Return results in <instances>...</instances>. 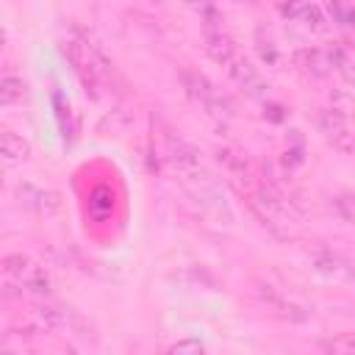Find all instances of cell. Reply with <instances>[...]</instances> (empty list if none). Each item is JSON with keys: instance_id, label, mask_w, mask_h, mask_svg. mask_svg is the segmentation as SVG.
Segmentation results:
<instances>
[{"instance_id": "6da1fadb", "label": "cell", "mask_w": 355, "mask_h": 355, "mask_svg": "<svg viewBox=\"0 0 355 355\" xmlns=\"http://www.w3.org/2000/svg\"><path fill=\"white\" fill-rule=\"evenodd\" d=\"M64 55H67V61L72 64V72L78 75V80H80V83L86 86V92H92V94H97L100 83L108 80L111 72H114V64L105 58V53L92 42L89 33H83V31H78V28H72V33L67 36V42H64Z\"/></svg>"}, {"instance_id": "7a4b0ae2", "label": "cell", "mask_w": 355, "mask_h": 355, "mask_svg": "<svg viewBox=\"0 0 355 355\" xmlns=\"http://www.w3.org/2000/svg\"><path fill=\"white\" fill-rule=\"evenodd\" d=\"M3 269H6V275H8L22 291H28V294H33V297H44V294H50V288H53L50 275H47L36 261H31L28 255H19V252L6 255V258H3Z\"/></svg>"}, {"instance_id": "3957f363", "label": "cell", "mask_w": 355, "mask_h": 355, "mask_svg": "<svg viewBox=\"0 0 355 355\" xmlns=\"http://www.w3.org/2000/svg\"><path fill=\"white\" fill-rule=\"evenodd\" d=\"M180 83L186 89V94L191 100H197L211 116H230V103L216 92V86L200 72V69H183L180 72Z\"/></svg>"}, {"instance_id": "277c9868", "label": "cell", "mask_w": 355, "mask_h": 355, "mask_svg": "<svg viewBox=\"0 0 355 355\" xmlns=\"http://www.w3.org/2000/svg\"><path fill=\"white\" fill-rule=\"evenodd\" d=\"M316 128H319V133L324 136V141L333 150H338L344 155L355 153V133H352V128H349V122L344 119L341 111H336V108H319L316 111Z\"/></svg>"}, {"instance_id": "5b68a950", "label": "cell", "mask_w": 355, "mask_h": 355, "mask_svg": "<svg viewBox=\"0 0 355 355\" xmlns=\"http://www.w3.org/2000/svg\"><path fill=\"white\" fill-rule=\"evenodd\" d=\"M252 294H255V300L272 313V316H277V319H283V322H305L308 319V311L302 308V305H297V302H291L288 297H283L277 288H272L269 283H261V280H255L252 283Z\"/></svg>"}, {"instance_id": "8992f818", "label": "cell", "mask_w": 355, "mask_h": 355, "mask_svg": "<svg viewBox=\"0 0 355 355\" xmlns=\"http://www.w3.org/2000/svg\"><path fill=\"white\" fill-rule=\"evenodd\" d=\"M216 161L222 164L225 175L230 178V183H236V189L241 194H247L258 180H255V172H252V164L250 158L236 150V147H216Z\"/></svg>"}, {"instance_id": "52a82bcc", "label": "cell", "mask_w": 355, "mask_h": 355, "mask_svg": "<svg viewBox=\"0 0 355 355\" xmlns=\"http://www.w3.org/2000/svg\"><path fill=\"white\" fill-rule=\"evenodd\" d=\"M14 197L19 200L22 208H31L36 214H55L61 208V197L53 191V189H44V186H36L31 180H22L14 186Z\"/></svg>"}, {"instance_id": "ba28073f", "label": "cell", "mask_w": 355, "mask_h": 355, "mask_svg": "<svg viewBox=\"0 0 355 355\" xmlns=\"http://www.w3.org/2000/svg\"><path fill=\"white\" fill-rule=\"evenodd\" d=\"M225 69H227V75L236 80V86H239V89H244L250 97H258V100H263V97H266V89H269V86H266V80L261 78V72H258V69H255L244 55H236Z\"/></svg>"}, {"instance_id": "9c48e42d", "label": "cell", "mask_w": 355, "mask_h": 355, "mask_svg": "<svg viewBox=\"0 0 355 355\" xmlns=\"http://www.w3.org/2000/svg\"><path fill=\"white\" fill-rule=\"evenodd\" d=\"M311 266L316 272H322L324 277H333V280H355V266L349 261H344L341 255L327 252V250L313 252L311 255Z\"/></svg>"}, {"instance_id": "30bf717a", "label": "cell", "mask_w": 355, "mask_h": 355, "mask_svg": "<svg viewBox=\"0 0 355 355\" xmlns=\"http://www.w3.org/2000/svg\"><path fill=\"white\" fill-rule=\"evenodd\" d=\"M294 64L302 72H308L311 78H327L333 72L330 58H327V50H319V47H300L294 53Z\"/></svg>"}, {"instance_id": "8fae6325", "label": "cell", "mask_w": 355, "mask_h": 355, "mask_svg": "<svg viewBox=\"0 0 355 355\" xmlns=\"http://www.w3.org/2000/svg\"><path fill=\"white\" fill-rule=\"evenodd\" d=\"M205 53H208V58L211 61H216V64H222V67H227L236 55H239V50H236V44H233V39L230 36H225L222 31H205Z\"/></svg>"}, {"instance_id": "7c38bea8", "label": "cell", "mask_w": 355, "mask_h": 355, "mask_svg": "<svg viewBox=\"0 0 355 355\" xmlns=\"http://www.w3.org/2000/svg\"><path fill=\"white\" fill-rule=\"evenodd\" d=\"M327 58L333 72H338L349 86H355V53L347 50L344 44H330L327 47Z\"/></svg>"}, {"instance_id": "4fadbf2b", "label": "cell", "mask_w": 355, "mask_h": 355, "mask_svg": "<svg viewBox=\"0 0 355 355\" xmlns=\"http://www.w3.org/2000/svg\"><path fill=\"white\" fill-rule=\"evenodd\" d=\"M0 155H3V161L8 166H14V164H22L31 155V147L14 130H3V136H0Z\"/></svg>"}, {"instance_id": "5bb4252c", "label": "cell", "mask_w": 355, "mask_h": 355, "mask_svg": "<svg viewBox=\"0 0 355 355\" xmlns=\"http://www.w3.org/2000/svg\"><path fill=\"white\" fill-rule=\"evenodd\" d=\"M22 97H25V80L17 78V75H11V72H6L0 78V103L3 105H14Z\"/></svg>"}, {"instance_id": "9a60e30c", "label": "cell", "mask_w": 355, "mask_h": 355, "mask_svg": "<svg viewBox=\"0 0 355 355\" xmlns=\"http://www.w3.org/2000/svg\"><path fill=\"white\" fill-rule=\"evenodd\" d=\"M186 6H191L197 14H200V19L205 22V31H219L216 25L222 22V14H219V8H216V0H183Z\"/></svg>"}, {"instance_id": "2e32d148", "label": "cell", "mask_w": 355, "mask_h": 355, "mask_svg": "<svg viewBox=\"0 0 355 355\" xmlns=\"http://www.w3.org/2000/svg\"><path fill=\"white\" fill-rule=\"evenodd\" d=\"M255 50H258V55H261V61H263L266 67H275V64L280 61L277 44H275L263 31H258V33H255Z\"/></svg>"}, {"instance_id": "e0dca14e", "label": "cell", "mask_w": 355, "mask_h": 355, "mask_svg": "<svg viewBox=\"0 0 355 355\" xmlns=\"http://www.w3.org/2000/svg\"><path fill=\"white\" fill-rule=\"evenodd\" d=\"M333 208L336 214L347 222V225H355V191H341L333 197Z\"/></svg>"}, {"instance_id": "ac0fdd59", "label": "cell", "mask_w": 355, "mask_h": 355, "mask_svg": "<svg viewBox=\"0 0 355 355\" xmlns=\"http://www.w3.org/2000/svg\"><path fill=\"white\" fill-rule=\"evenodd\" d=\"M324 352H341V355H352L355 352V333H341L336 338H327L319 344Z\"/></svg>"}, {"instance_id": "d6986e66", "label": "cell", "mask_w": 355, "mask_h": 355, "mask_svg": "<svg viewBox=\"0 0 355 355\" xmlns=\"http://www.w3.org/2000/svg\"><path fill=\"white\" fill-rule=\"evenodd\" d=\"M308 31H316V33H322V31H327V17L322 14V8L316 6V3H311L308 8H305V14H302V19H300Z\"/></svg>"}, {"instance_id": "ffe728a7", "label": "cell", "mask_w": 355, "mask_h": 355, "mask_svg": "<svg viewBox=\"0 0 355 355\" xmlns=\"http://www.w3.org/2000/svg\"><path fill=\"white\" fill-rule=\"evenodd\" d=\"M275 6L286 19H302V14L311 6V0H275Z\"/></svg>"}, {"instance_id": "44dd1931", "label": "cell", "mask_w": 355, "mask_h": 355, "mask_svg": "<svg viewBox=\"0 0 355 355\" xmlns=\"http://www.w3.org/2000/svg\"><path fill=\"white\" fill-rule=\"evenodd\" d=\"M169 352H202L200 341H175L169 344Z\"/></svg>"}, {"instance_id": "7402d4cb", "label": "cell", "mask_w": 355, "mask_h": 355, "mask_svg": "<svg viewBox=\"0 0 355 355\" xmlns=\"http://www.w3.org/2000/svg\"><path fill=\"white\" fill-rule=\"evenodd\" d=\"M263 114H266L272 122H280V119L286 116V114H283V105H277V103H266V105H263Z\"/></svg>"}, {"instance_id": "603a6c76", "label": "cell", "mask_w": 355, "mask_h": 355, "mask_svg": "<svg viewBox=\"0 0 355 355\" xmlns=\"http://www.w3.org/2000/svg\"><path fill=\"white\" fill-rule=\"evenodd\" d=\"M244 3H258V0H244Z\"/></svg>"}, {"instance_id": "cb8c5ba5", "label": "cell", "mask_w": 355, "mask_h": 355, "mask_svg": "<svg viewBox=\"0 0 355 355\" xmlns=\"http://www.w3.org/2000/svg\"><path fill=\"white\" fill-rule=\"evenodd\" d=\"M153 3H161V0H153Z\"/></svg>"}]
</instances>
